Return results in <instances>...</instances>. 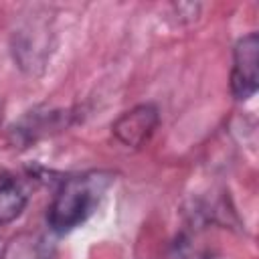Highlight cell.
Instances as JSON below:
<instances>
[{
	"label": "cell",
	"instance_id": "cell-2",
	"mask_svg": "<svg viewBox=\"0 0 259 259\" xmlns=\"http://www.w3.org/2000/svg\"><path fill=\"white\" fill-rule=\"evenodd\" d=\"M257 63H259V36L249 32L239 38L233 51V71H231V93L235 99L245 101L257 91Z\"/></svg>",
	"mask_w": 259,
	"mask_h": 259
},
{
	"label": "cell",
	"instance_id": "cell-3",
	"mask_svg": "<svg viewBox=\"0 0 259 259\" xmlns=\"http://www.w3.org/2000/svg\"><path fill=\"white\" fill-rule=\"evenodd\" d=\"M158 123H160V113H158L156 105L142 103V105H136L134 109L121 113L113 121L111 132L123 146L140 148L144 142L150 140V136L154 134Z\"/></svg>",
	"mask_w": 259,
	"mask_h": 259
},
{
	"label": "cell",
	"instance_id": "cell-4",
	"mask_svg": "<svg viewBox=\"0 0 259 259\" xmlns=\"http://www.w3.org/2000/svg\"><path fill=\"white\" fill-rule=\"evenodd\" d=\"M24 206H26V192L22 184L8 174H0V225L18 219Z\"/></svg>",
	"mask_w": 259,
	"mask_h": 259
},
{
	"label": "cell",
	"instance_id": "cell-5",
	"mask_svg": "<svg viewBox=\"0 0 259 259\" xmlns=\"http://www.w3.org/2000/svg\"><path fill=\"white\" fill-rule=\"evenodd\" d=\"M4 255H6V243L0 239V259H4Z\"/></svg>",
	"mask_w": 259,
	"mask_h": 259
},
{
	"label": "cell",
	"instance_id": "cell-1",
	"mask_svg": "<svg viewBox=\"0 0 259 259\" xmlns=\"http://www.w3.org/2000/svg\"><path fill=\"white\" fill-rule=\"evenodd\" d=\"M109 182V172H85L65 178L49 206L47 221L51 229L55 233H67L85 223L93 208L99 204Z\"/></svg>",
	"mask_w": 259,
	"mask_h": 259
}]
</instances>
